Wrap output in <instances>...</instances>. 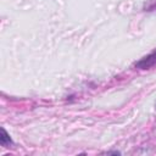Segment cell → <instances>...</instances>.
Instances as JSON below:
<instances>
[{"mask_svg":"<svg viewBox=\"0 0 156 156\" xmlns=\"http://www.w3.org/2000/svg\"><path fill=\"white\" fill-rule=\"evenodd\" d=\"M155 65H156V50L152 51L151 54L146 55L145 57L140 58L138 62H135V67L139 69H147Z\"/></svg>","mask_w":156,"mask_h":156,"instance_id":"1","label":"cell"},{"mask_svg":"<svg viewBox=\"0 0 156 156\" xmlns=\"http://www.w3.org/2000/svg\"><path fill=\"white\" fill-rule=\"evenodd\" d=\"M0 144L2 145V146H9V145H11L12 144V140H11V138H10V135L7 134V132L4 129V128H1V135H0Z\"/></svg>","mask_w":156,"mask_h":156,"instance_id":"2","label":"cell"}]
</instances>
